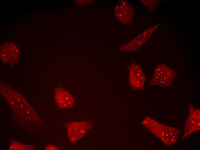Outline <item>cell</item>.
Here are the masks:
<instances>
[{
    "mask_svg": "<svg viewBox=\"0 0 200 150\" xmlns=\"http://www.w3.org/2000/svg\"><path fill=\"white\" fill-rule=\"evenodd\" d=\"M0 91L18 117L28 123L41 122L32 108L18 91L4 82L0 83Z\"/></svg>",
    "mask_w": 200,
    "mask_h": 150,
    "instance_id": "6da1fadb",
    "label": "cell"
},
{
    "mask_svg": "<svg viewBox=\"0 0 200 150\" xmlns=\"http://www.w3.org/2000/svg\"><path fill=\"white\" fill-rule=\"evenodd\" d=\"M141 123L167 146L174 144L178 138L180 132L178 128L164 125L149 117H146Z\"/></svg>",
    "mask_w": 200,
    "mask_h": 150,
    "instance_id": "7a4b0ae2",
    "label": "cell"
},
{
    "mask_svg": "<svg viewBox=\"0 0 200 150\" xmlns=\"http://www.w3.org/2000/svg\"><path fill=\"white\" fill-rule=\"evenodd\" d=\"M176 76L174 70L165 63H162L156 67L148 85H157L164 88L171 87L173 84Z\"/></svg>",
    "mask_w": 200,
    "mask_h": 150,
    "instance_id": "3957f363",
    "label": "cell"
},
{
    "mask_svg": "<svg viewBox=\"0 0 200 150\" xmlns=\"http://www.w3.org/2000/svg\"><path fill=\"white\" fill-rule=\"evenodd\" d=\"M64 127L67 130L69 140L74 143L81 138L93 125L89 121H85L67 123Z\"/></svg>",
    "mask_w": 200,
    "mask_h": 150,
    "instance_id": "277c9868",
    "label": "cell"
},
{
    "mask_svg": "<svg viewBox=\"0 0 200 150\" xmlns=\"http://www.w3.org/2000/svg\"><path fill=\"white\" fill-rule=\"evenodd\" d=\"M0 49L1 60L5 64L13 65L19 60L20 51L17 46L13 43L5 41L1 44Z\"/></svg>",
    "mask_w": 200,
    "mask_h": 150,
    "instance_id": "5b68a950",
    "label": "cell"
},
{
    "mask_svg": "<svg viewBox=\"0 0 200 150\" xmlns=\"http://www.w3.org/2000/svg\"><path fill=\"white\" fill-rule=\"evenodd\" d=\"M160 24V23H158L147 29L134 39L121 46L118 49L119 50L120 52H126L137 50L147 40Z\"/></svg>",
    "mask_w": 200,
    "mask_h": 150,
    "instance_id": "8992f818",
    "label": "cell"
},
{
    "mask_svg": "<svg viewBox=\"0 0 200 150\" xmlns=\"http://www.w3.org/2000/svg\"><path fill=\"white\" fill-rule=\"evenodd\" d=\"M128 68L129 80L132 88L135 90H143L144 88L145 76L141 68L133 61Z\"/></svg>",
    "mask_w": 200,
    "mask_h": 150,
    "instance_id": "52a82bcc",
    "label": "cell"
},
{
    "mask_svg": "<svg viewBox=\"0 0 200 150\" xmlns=\"http://www.w3.org/2000/svg\"><path fill=\"white\" fill-rule=\"evenodd\" d=\"M189 113L182 137L184 139L192 133L200 129V110L191 104L188 105Z\"/></svg>",
    "mask_w": 200,
    "mask_h": 150,
    "instance_id": "ba28073f",
    "label": "cell"
},
{
    "mask_svg": "<svg viewBox=\"0 0 200 150\" xmlns=\"http://www.w3.org/2000/svg\"><path fill=\"white\" fill-rule=\"evenodd\" d=\"M134 14L133 7L125 0L119 1L115 7V16L123 24H129L133 18Z\"/></svg>",
    "mask_w": 200,
    "mask_h": 150,
    "instance_id": "9c48e42d",
    "label": "cell"
},
{
    "mask_svg": "<svg viewBox=\"0 0 200 150\" xmlns=\"http://www.w3.org/2000/svg\"><path fill=\"white\" fill-rule=\"evenodd\" d=\"M54 98L57 105L61 109L70 108L74 103V100L71 94L60 87L55 88Z\"/></svg>",
    "mask_w": 200,
    "mask_h": 150,
    "instance_id": "30bf717a",
    "label": "cell"
},
{
    "mask_svg": "<svg viewBox=\"0 0 200 150\" xmlns=\"http://www.w3.org/2000/svg\"><path fill=\"white\" fill-rule=\"evenodd\" d=\"M34 147L31 145H25L14 140L11 142L9 150H33Z\"/></svg>",
    "mask_w": 200,
    "mask_h": 150,
    "instance_id": "8fae6325",
    "label": "cell"
},
{
    "mask_svg": "<svg viewBox=\"0 0 200 150\" xmlns=\"http://www.w3.org/2000/svg\"><path fill=\"white\" fill-rule=\"evenodd\" d=\"M141 2L149 8L155 10L159 1L158 0H140Z\"/></svg>",
    "mask_w": 200,
    "mask_h": 150,
    "instance_id": "7c38bea8",
    "label": "cell"
},
{
    "mask_svg": "<svg viewBox=\"0 0 200 150\" xmlns=\"http://www.w3.org/2000/svg\"><path fill=\"white\" fill-rule=\"evenodd\" d=\"M92 0H75L74 4L78 6H82L93 2Z\"/></svg>",
    "mask_w": 200,
    "mask_h": 150,
    "instance_id": "4fadbf2b",
    "label": "cell"
},
{
    "mask_svg": "<svg viewBox=\"0 0 200 150\" xmlns=\"http://www.w3.org/2000/svg\"><path fill=\"white\" fill-rule=\"evenodd\" d=\"M46 150H57V148L55 146L53 145H49L47 146L45 148Z\"/></svg>",
    "mask_w": 200,
    "mask_h": 150,
    "instance_id": "5bb4252c",
    "label": "cell"
}]
</instances>
